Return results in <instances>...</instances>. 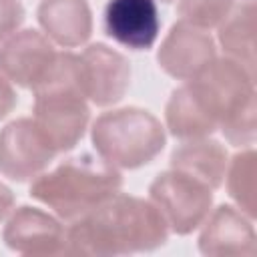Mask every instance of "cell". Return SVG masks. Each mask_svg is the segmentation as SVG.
I'll use <instances>...</instances> for the list:
<instances>
[{
    "instance_id": "cell-17",
    "label": "cell",
    "mask_w": 257,
    "mask_h": 257,
    "mask_svg": "<svg viewBox=\"0 0 257 257\" xmlns=\"http://www.w3.org/2000/svg\"><path fill=\"white\" fill-rule=\"evenodd\" d=\"M165 126L169 135L179 141L211 137L217 131L215 122L205 114L187 82H183L171 92L165 106Z\"/></svg>"
},
{
    "instance_id": "cell-2",
    "label": "cell",
    "mask_w": 257,
    "mask_h": 257,
    "mask_svg": "<svg viewBox=\"0 0 257 257\" xmlns=\"http://www.w3.org/2000/svg\"><path fill=\"white\" fill-rule=\"evenodd\" d=\"M193 96L233 147L255 143V72L235 58H215L195 78L185 80Z\"/></svg>"
},
{
    "instance_id": "cell-7",
    "label": "cell",
    "mask_w": 257,
    "mask_h": 257,
    "mask_svg": "<svg viewBox=\"0 0 257 257\" xmlns=\"http://www.w3.org/2000/svg\"><path fill=\"white\" fill-rule=\"evenodd\" d=\"M58 157L32 116L10 120L0 131V175L26 183L44 173Z\"/></svg>"
},
{
    "instance_id": "cell-14",
    "label": "cell",
    "mask_w": 257,
    "mask_h": 257,
    "mask_svg": "<svg viewBox=\"0 0 257 257\" xmlns=\"http://www.w3.org/2000/svg\"><path fill=\"white\" fill-rule=\"evenodd\" d=\"M36 20L42 34L60 48H78L92 34V10L88 0H40Z\"/></svg>"
},
{
    "instance_id": "cell-1",
    "label": "cell",
    "mask_w": 257,
    "mask_h": 257,
    "mask_svg": "<svg viewBox=\"0 0 257 257\" xmlns=\"http://www.w3.org/2000/svg\"><path fill=\"white\" fill-rule=\"evenodd\" d=\"M169 227L151 199L114 193L86 215L68 223L66 253L116 257L163 247Z\"/></svg>"
},
{
    "instance_id": "cell-11",
    "label": "cell",
    "mask_w": 257,
    "mask_h": 257,
    "mask_svg": "<svg viewBox=\"0 0 257 257\" xmlns=\"http://www.w3.org/2000/svg\"><path fill=\"white\" fill-rule=\"evenodd\" d=\"M217 58V40L209 30L175 22L157 50V62L165 74L177 80H191Z\"/></svg>"
},
{
    "instance_id": "cell-15",
    "label": "cell",
    "mask_w": 257,
    "mask_h": 257,
    "mask_svg": "<svg viewBox=\"0 0 257 257\" xmlns=\"http://www.w3.org/2000/svg\"><path fill=\"white\" fill-rule=\"evenodd\" d=\"M169 163L171 169L187 173L215 191L225 181L229 155L219 141L211 137H203V139L181 141V145L175 147V151L171 153Z\"/></svg>"
},
{
    "instance_id": "cell-5",
    "label": "cell",
    "mask_w": 257,
    "mask_h": 257,
    "mask_svg": "<svg viewBox=\"0 0 257 257\" xmlns=\"http://www.w3.org/2000/svg\"><path fill=\"white\" fill-rule=\"evenodd\" d=\"M90 141L100 159L122 169H141L153 163L167 145L161 120L139 106L112 108L96 116L90 126Z\"/></svg>"
},
{
    "instance_id": "cell-19",
    "label": "cell",
    "mask_w": 257,
    "mask_h": 257,
    "mask_svg": "<svg viewBox=\"0 0 257 257\" xmlns=\"http://www.w3.org/2000/svg\"><path fill=\"white\" fill-rule=\"evenodd\" d=\"M233 0H179L177 12L183 22L203 30H211L221 24Z\"/></svg>"
},
{
    "instance_id": "cell-4",
    "label": "cell",
    "mask_w": 257,
    "mask_h": 257,
    "mask_svg": "<svg viewBox=\"0 0 257 257\" xmlns=\"http://www.w3.org/2000/svg\"><path fill=\"white\" fill-rule=\"evenodd\" d=\"M32 118L54 151L68 153L84 137L90 106L78 82V54L58 52L50 74L32 90Z\"/></svg>"
},
{
    "instance_id": "cell-23",
    "label": "cell",
    "mask_w": 257,
    "mask_h": 257,
    "mask_svg": "<svg viewBox=\"0 0 257 257\" xmlns=\"http://www.w3.org/2000/svg\"><path fill=\"white\" fill-rule=\"evenodd\" d=\"M161 2H173V0H161Z\"/></svg>"
},
{
    "instance_id": "cell-10",
    "label": "cell",
    "mask_w": 257,
    "mask_h": 257,
    "mask_svg": "<svg viewBox=\"0 0 257 257\" xmlns=\"http://www.w3.org/2000/svg\"><path fill=\"white\" fill-rule=\"evenodd\" d=\"M58 58L54 44L34 28L16 30L0 44V72L22 88L34 90Z\"/></svg>"
},
{
    "instance_id": "cell-20",
    "label": "cell",
    "mask_w": 257,
    "mask_h": 257,
    "mask_svg": "<svg viewBox=\"0 0 257 257\" xmlns=\"http://www.w3.org/2000/svg\"><path fill=\"white\" fill-rule=\"evenodd\" d=\"M24 22V6L20 0H0V44L20 30Z\"/></svg>"
},
{
    "instance_id": "cell-8",
    "label": "cell",
    "mask_w": 257,
    "mask_h": 257,
    "mask_svg": "<svg viewBox=\"0 0 257 257\" xmlns=\"http://www.w3.org/2000/svg\"><path fill=\"white\" fill-rule=\"evenodd\" d=\"M2 241L10 251L28 257L62 255L68 249L62 219L30 205L12 209L4 221Z\"/></svg>"
},
{
    "instance_id": "cell-18",
    "label": "cell",
    "mask_w": 257,
    "mask_h": 257,
    "mask_svg": "<svg viewBox=\"0 0 257 257\" xmlns=\"http://www.w3.org/2000/svg\"><path fill=\"white\" fill-rule=\"evenodd\" d=\"M255 175H257V155L253 147H243L235 153L225 171L227 193L235 201L237 209L247 217H255Z\"/></svg>"
},
{
    "instance_id": "cell-6",
    "label": "cell",
    "mask_w": 257,
    "mask_h": 257,
    "mask_svg": "<svg viewBox=\"0 0 257 257\" xmlns=\"http://www.w3.org/2000/svg\"><path fill=\"white\" fill-rule=\"evenodd\" d=\"M149 199L161 211L169 231L177 235L197 231L213 209V189L177 169L163 171L153 179Z\"/></svg>"
},
{
    "instance_id": "cell-13",
    "label": "cell",
    "mask_w": 257,
    "mask_h": 257,
    "mask_svg": "<svg viewBox=\"0 0 257 257\" xmlns=\"http://www.w3.org/2000/svg\"><path fill=\"white\" fill-rule=\"evenodd\" d=\"M255 241L253 219L233 205H219L201 225L199 251L209 257L255 255Z\"/></svg>"
},
{
    "instance_id": "cell-3",
    "label": "cell",
    "mask_w": 257,
    "mask_h": 257,
    "mask_svg": "<svg viewBox=\"0 0 257 257\" xmlns=\"http://www.w3.org/2000/svg\"><path fill=\"white\" fill-rule=\"evenodd\" d=\"M122 175L92 153H80L46 169L30 185V197L46 205L58 219L72 223L118 193Z\"/></svg>"
},
{
    "instance_id": "cell-9",
    "label": "cell",
    "mask_w": 257,
    "mask_h": 257,
    "mask_svg": "<svg viewBox=\"0 0 257 257\" xmlns=\"http://www.w3.org/2000/svg\"><path fill=\"white\" fill-rule=\"evenodd\" d=\"M128 58L106 46L88 44L78 54V82L88 102L96 106H112L126 94L131 86Z\"/></svg>"
},
{
    "instance_id": "cell-16",
    "label": "cell",
    "mask_w": 257,
    "mask_h": 257,
    "mask_svg": "<svg viewBox=\"0 0 257 257\" xmlns=\"http://www.w3.org/2000/svg\"><path fill=\"white\" fill-rule=\"evenodd\" d=\"M217 30V42L225 56L255 72V0H233Z\"/></svg>"
},
{
    "instance_id": "cell-21",
    "label": "cell",
    "mask_w": 257,
    "mask_h": 257,
    "mask_svg": "<svg viewBox=\"0 0 257 257\" xmlns=\"http://www.w3.org/2000/svg\"><path fill=\"white\" fill-rule=\"evenodd\" d=\"M16 102H18V96H16L12 82L0 72V120L6 118L14 110Z\"/></svg>"
},
{
    "instance_id": "cell-12",
    "label": "cell",
    "mask_w": 257,
    "mask_h": 257,
    "mask_svg": "<svg viewBox=\"0 0 257 257\" xmlns=\"http://www.w3.org/2000/svg\"><path fill=\"white\" fill-rule=\"evenodd\" d=\"M108 38L128 50H149L159 38L161 16L157 0H108L102 10Z\"/></svg>"
},
{
    "instance_id": "cell-22",
    "label": "cell",
    "mask_w": 257,
    "mask_h": 257,
    "mask_svg": "<svg viewBox=\"0 0 257 257\" xmlns=\"http://www.w3.org/2000/svg\"><path fill=\"white\" fill-rule=\"evenodd\" d=\"M14 209V195L12 191L0 181V223L6 221V217L12 213Z\"/></svg>"
}]
</instances>
